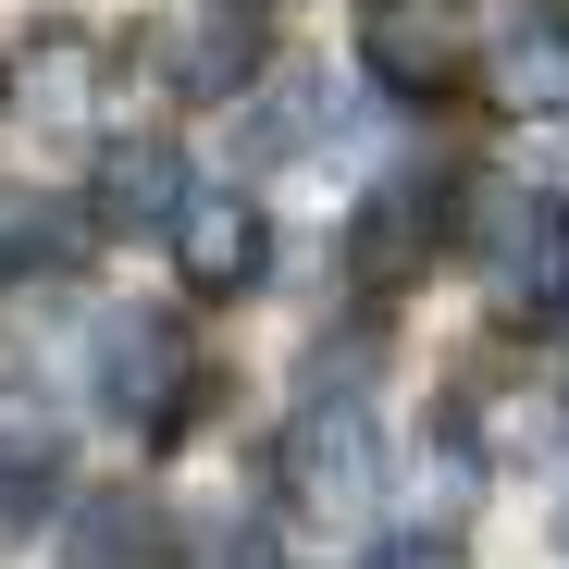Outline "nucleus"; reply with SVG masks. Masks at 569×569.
I'll return each instance as SVG.
<instances>
[{
  "label": "nucleus",
  "instance_id": "nucleus-1",
  "mask_svg": "<svg viewBox=\"0 0 569 569\" xmlns=\"http://www.w3.org/2000/svg\"><path fill=\"white\" fill-rule=\"evenodd\" d=\"M371 483H385V458H371V409H359V397H310L298 421H284L272 496L298 508L310 532H347V520L371 508Z\"/></svg>",
  "mask_w": 569,
  "mask_h": 569
},
{
  "label": "nucleus",
  "instance_id": "nucleus-2",
  "mask_svg": "<svg viewBox=\"0 0 569 569\" xmlns=\"http://www.w3.org/2000/svg\"><path fill=\"white\" fill-rule=\"evenodd\" d=\"M161 100H248L260 87V13L248 0H173V13L137 38Z\"/></svg>",
  "mask_w": 569,
  "mask_h": 569
},
{
  "label": "nucleus",
  "instance_id": "nucleus-3",
  "mask_svg": "<svg viewBox=\"0 0 569 569\" xmlns=\"http://www.w3.org/2000/svg\"><path fill=\"white\" fill-rule=\"evenodd\" d=\"M100 409H112L124 433H173L186 409H199V347H186L173 310L100 322Z\"/></svg>",
  "mask_w": 569,
  "mask_h": 569
},
{
  "label": "nucleus",
  "instance_id": "nucleus-4",
  "mask_svg": "<svg viewBox=\"0 0 569 569\" xmlns=\"http://www.w3.org/2000/svg\"><path fill=\"white\" fill-rule=\"evenodd\" d=\"M173 272L199 284V298H248V284L272 272V223L248 186H186V211H173Z\"/></svg>",
  "mask_w": 569,
  "mask_h": 569
},
{
  "label": "nucleus",
  "instance_id": "nucleus-5",
  "mask_svg": "<svg viewBox=\"0 0 569 569\" xmlns=\"http://www.w3.org/2000/svg\"><path fill=\"white\" fill-rule=\"evenodd\" d=\"M458 0H359V74L385 87V100H433L458 74Z\"/></svg>",
  "mask_w": 569,
  "mask_h": 569
},
{
  "label": "nucleus",
  "instance_id": "nucleus-6",
  "mask_svg": "<svg viewBox=\"0 0 569 569\" xmlns=\"http://www.w3.org/2000/svg\"><path fill=\"white\" fill-rule=\"evenodd\" d=\"M433 236H446V211H433V186H385V199H359V223H347V284H409L421 260H433Z\"/></svg>",
  "mask_w": 569,
  "mask_h": 569
},
{
  "label": "nucleus",
  "instance_id": "nucleus-7",
  "mask_svg": "<svg viewBox=\"0 0 569 569\" xmlns=\"http://www.w3.org/2000/svg\"><path fill=\"white\" fill-rule=\"evenodd\" d=\"M173 211H186V161H173L161 137L100 149V199H87V223H100V236H173Z\"/></svg>",
  "mask_w": 569,
  "mask_h": 569
},
{
  "label": "nucleus",
  "instance_id": "nucleus-8",
  "mask_svg": "<svg viewBox=\"0 0 569 569\" xmlns=\"http://www.w3.org/2000/svg\"><path fill=\"white\" fill-rule=\"evenodd\" d=\"M496 100L508 112H569V0H532V13H508L496 38Z\"/></svg>",
  "mask_w": 569,
  "mask_h": 569
},
{
  "label": "nucleus",
  "instance_id": "nucleus-9",
  "mask_svg": "<svg viewBox=\"0 0 569 569\" xmlns=\"http://www.w3.org/2000/svg\"><path fill=\"white\" fill-rule=\"evenodd\" d=\"M62 557H74V569H173V520H161L149 496H74Z\"/></svg>",
  "mask_w": 569,
  "mask_h": 569
},
{
  "label": "nucleus",
  "instance_id": "nucleus-10",
  "mask_svg": "<svg viewBox=\"0 0 569 569\" xmlns=\"http://www.w3.org/2000/svg\"><path fill=\"white\" fill-rule=\"evenodd\" d=\"M87 74H100V50H87L74 26H50V38L13 50V74H0V87H13L26 124H87Z\"/></svg>",
  "mask_w": 569,
  "mask_h": 569
},
{
  "label": "nucleus",
  "instance_id": "nucleus-11",
  "mask_svg": "<svg viewBox=\"0 0 569 569\" xmlns=\"http://www.w3.org/2000/svg\"><path fill=\"white\" fill-rule=\"evenodd\" d=\"M87 223L62 199H38V186H0V272H74Z\"/></svg>",
  "mask_w": 569,
  "mask_h": 569
},
{
  "label": "nucleus",
  "instance_id": "nucleus-12",
  "mask_svg": "<svg viewBox=\"0 0 569 569\" xmlns=\"http://www.w3.org/2000/svg\"><path fill=\"white\" fill-rule=\"evenodd\" d=\"M310 112H322V87H310V74H284L272 100H260V124H248L260 161H298V149H310Z\"/></svg>",
  "mask_w": 569,
  "mask_h": 569
},
{
  "label": "nucleus",
  "instance_id": "nucleus-13",
  "mask_svg": "<svg viewBox=\"0 0 569 569\" xmlns=\"http://www.w3.org/2000/svg\"><path fill=\"white\" fill-rule=\"evenodd\" d=\"M38 496H50V470H13V458H0V545L38 532Z\"/></svg>",
  "mask_w": 569,
  "mask_h": 569
},
{
  "label": "nucleus",
  "instance_id": "nucleus-14",
  "mask_svg": "<svg viewBox=\"0 0 569 569\" xmlns=\"http://www.w3.org/2000/svg\"><path fill=\"white\" fill-rule=\"evenodd\" d=\"M359 569H458V545L446 532H397V545H371Z\"/></svg>",
  "mask_w": 569,
  "mask_h": 569
},
{
  "label": "nucleus",
  "instance_id": "nucleus-15",
  "mask_svg": "<svg viewBox=\"0 0 569 569\" xmlns=\"http://www.w3.org/2000/svg\"><path fill=\"white\" fill-rule=\"evenodd\" d=\"M557 532H569V508H557Z\"/></svg>",
  "mask_w": 569,
  "mask_h": 569
}]
</instances>
